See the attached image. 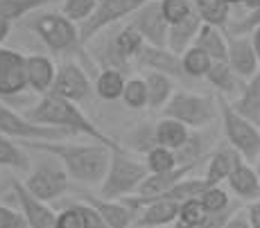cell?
Segmentation results:
<instances>
[{
	"instance_id": "cell-1",
	"label": "cell",
	"mask_w": 260,
	"mask_h": 228,
	"mask_svg": "<svg viewBox=\"0 0 260 228\" xmlns=\"http://www.w3.org/2000/svg\"><path fill=\"white\" fill-rule=\"evenodd\" d=\"M34 151H41L46 156H52L61 163L71 181H77L82 185H100L104 174L109 170L111 147L102 142H66V140H27Z\"/></svg>"
},
{
	"instance_id": "cell-2",
	"label": "cell",
	"mask_w": 260,
	"mask_h": 228,
	"mask_svg": "<svg viewBox=\"0 0 260 228\" xmlns=\"http://www.w3.org/2000/svg\"><path fill=\"white\" fill-rule=\"evenodd\" d=\"M25 116L32 122L43 127H54L66 131L68 136H86L95 142H102L107 147H116L118 140H113L107 131H102L86 113L79 108V104H75L71 100H63V97H57L52 93H46L41 95V100L34 104Z\"/></svg>"
},
{
	"instance_id": "cell-3",
	"label": "cell",
	"mask_w": 260,
	"mask_h": 228,
	"mask_svg": "<svg viewBox=\"0 0 260 228\" xmlns=\"http://www.w3.org/2000/svg\"><path fill=\"white\" fill-rule=\"evenodd\" d=\"M149 174L147 165L132 156L127 149L120 145L111 147V158H109V170L100 183V197L102 199H124V197L134 195L143 178Z\"/></svg>"
},
{
	"instance_id": "cell-4",
	"label": "cell",
	"mask_w": 260,
	"mask_h": 228,
	"mask_svg": "<svg viewBox=\"0 0 260 228\" xmlns=\"http://www.w3.org/2000/svg\"><path fill=\"white\" fill-rule=\"evenodd\" d=\"M215 100H217V116L222 118L224 136H226L231 149L247 163L258 161V156H260V125H256V122L249 120V118H244L242 113H238L229 97L215 95Z\"/></svg>"
},
{
	"instance_id": "cell-5",
	"label": "cell",
	"mask_w": 260,
	"mask_h": 228,
	"mask_svg": "<svg viewBox=\"0 0 260 228\" xmlns=\"http://www.w3.org/2000/svg\"><path fill=\"white\" fill-rule=\"evenodd\" d=\"M163 116L183 122L188 129H202L217 118V100L213 95H197L192 91H174Z\"/></svg>"
},
{
	"instance_id": "cell-6",
	"label": "cell",
	"mask_w": 260,
	"mask_h": 228,
	"mask_svg": "<svg viewBox=\"0 0 260 228\" xmlns=\"http://www.w3.org/2000/svg\"><path fill=\"white\" fill-rule=\"evenodd\" d=\"M29 29L52 52H71L79 46V27L61 12H46L32 18Z\"/></svg>"
},
{
	"instance_id": "cell-7",
	"label": "cell",
	"mask_w": 260,
	"mask_h": 228,
	"mask_svg": "<svg viewBox=\"0 0 260 228\" xmlns=\"http://www.w3.org/2000/svg\"><path fill=\"white\" fill-rule=\"evenodd\" d=\"M23 185L41 201H54L71 190V176L66 174L57 158L50 156L48 161L29 167Z\"/></svg>"
},
{
	"instance_id": "cell-8",
	"label": "cell",
	"mask_w": 260,
	"mask_h": 228,
	"mask_svg": "<svg viewBox=\"0 0 260 228\" xmlns=\"http://www.w3.org/2000/svg\"><path fill=\"white\" fill-rule=\"evenodd\" d=\"M0 133L16 140H66L68 138V133L61 129L37 125L27 116L14 111L3 102H0Z\"/></svg>"
},
{
	"instance_id": "cell-9",
	"label": "cell",
	"mask_w": 260,
	"mask_h": 228,
	"mask_svg": "<svg viewBox=\"0 0 260 228\" xmlns=\"http://www.w3.org/2000/svg\"><path fill=\"white\" fill-rule=\"evenodd\" d=\"M145 3H147V0H100L93 16L79 25V43L86 46L95 34H100L102 29L113 25L116 21L129 18L136 9H141Z\"/></svg>"
},
{
	"instance_id": "cell-10",
	"label": "cell",
	"mask_w": 260,
	"mask_h": 228,
	"mask_svg": "<svg viewBox=\"0 0 260 228\" xmlns=\"http://www.w3.org/2000/svg\"><path fill=\"white\" fill-rule=\"evenodd\" d=\"M50 93L57 97H63V100H71L75 104H82V102L91 100L93 84H91V79H88L86 70H84L79 63L63 61L61 66L57 68V77H54V84H52V88H50Z\"/></svg>"
},
{
	"instance_id": "cell-11",
	"label": "cell",
	"mask_w": 260,
	"mask_h": 228,
	"mask_svg": "<svg viewBox=\"0 0 260 228\" xmlns=\"http://www.w3.org/2000/svg\"><path fill=\"white\" fill-rule=\"evenodd\" d=\"M129 18H132L129 25L145 39V43L156 46V48H166L170 25L161 14V5H158V0H147V3H145L141 9H136Z\"/></svg>"
},
{
	"instance_id": "cell-12",
	"label": "cell",
	"mask_w": 260,
	"mask_h": 228,
	"mask_svg": "<svg viewBox=\"0 0 260 228\" xmlns=\"http://www.w3.org/2000/svg\"><path fill=\"white\" fill-rule=\"evenodd\" d=\"M27 88L25 54L0 46V97L18 95Z\"/></svg>"
},
{
	"instance_id": "cell-13",
	"label": "cell",
	"mask_w": 260,
	"mask_h": 228,
	"mask_svg": "<svg viewBox=\"0 0 260 228\" xmlns=\"http://www.w3.org/2000/svg\"><path fill=\"white\" fill-rule=\"evenodd\" d=\"M12 192L16 197L18 206H21V215L27 221V228H52L57 212L48 206V201H41L39 197H34L27 187L23 185V181H12Z\"/></svg>"
},
{
	"instance_id": "cell-14",
	"label": "cell",
	"mask_w": 260,
	"mask_h": 228,
	"mask_svg": "<svg viewBox=\"0 0 260 228\" xmlns=\"http://www.w3.org/2000/svg\"><path fill=\"white\" fill-rule=\"evenodd\" d=\"M229 66L233 68V72L240 79H249L258 72L260 68V59L256 50H253V43L249 36L244 34H233L229 39V57H226Z\"/></svg>"
},
{
	"instance_id": "cell-15",
	"label": "cell",
	"mask_w": 260,
	"mask_h": 228,
	"mask_svg": "<svg viewBox=\"0 0 260 228\" xmlns=\"http://www.w3.org/2000/svg\"><path fill=\"white\" fill-rule=\"evenodd\" d=\"M226 185L229 190L236 197L244 201H256L260 197V174L258 170L251 165V163L242 161V158H236V165H233L231 174L226 176Z\"/></svg>"
},
{
	"instance_id": "cell-16",
	"label": "cell",
	"mask_w": 260,
	"mask_h": 228,
	"mask_svg": "<svg viewBox=\"0 0 260 228\" xmlns=\"http://www.w3.org/2000/svg\"><path fill=\"white\" fill-rule=\"evenodd\" d=\"M25 75H27L29 91L46 95L57 77V66L46 54H25Z\"/></svg>"
},
{
	"instance_id": "cell-17",
	"label": "cell",
	"mask_w": 260,
	"mask_h": 228,
	"mask_svg": "<svg viewBox=\"0 0 260 228\" xmlns=\"http://www.w3.org/2000/svg\"><path fill=\"white\" fill-rule=\"evenodd\" d=\"M84 201L91 203V206L98 210V215L104 219V224L109 228H129L134 219H136V212L129 203H124L122 199H102V197H93L86 195Z\"/></svg>"
},
{
	"instance_id": "cell-18",
	"label": "cell",
	"mask_w": 260,
	"mask_h": 228,
	"mask_svg": "<svg viewBox=\"0 0 260 228\" xmlns=\"http://www.w3.org/2000/svg\"><path fill=\"white\" fill-rule=\"evenodd\" d=\"M179 203L170 199H152L143 206V212L136 217L138 228H166L177 219Z\"/></svg>"
},
{
	"instance_id": "cell-19",
	"label": "cell",
	"mask_w": 260,
	"mask_h": 228,
	"mask_svg": "<svg viewBox=\"0 0 260 228\" xmlns=\"http://www.w3.org/2000/svg\"><path fill=\"white\" fill-rule=\"evenodd\" d=\"M136 59L147 70H158V72H166V75H179V72H181L179 54L170 52L168 48H156V46L145 43Z\"/></svg>"
},
{
	"instance_id": "cell-20",
	"label": "cell",
	"mask_w": 260,
	"mask_h": 228,
	"mask_svg": "<svg viewBox=\"0 0 260 228\" xmlns=\"http://www.w3.org/2000/svg\"><path fill=\"white\" fill-rule=\"evenodd\" d=\"M190 129L183 125V122L174 120V118H168L163 116L161 120L156 122L154 127V145H161V147H168L172 151H179L183 145L190 140Z\"/></svg>"
},
{
	"instance_id": "cell-21",
	"label": "cell",
	"mask_w": 260,
	"mask_h": 228,
	"mask_svg": "<svg viewBox=\"0 0 260 228\" xmlns=\"http://www.w3.org/2000/svg\"><path fill=\"white\" fill-rule=\"evenodd\" d=\"M192 46L202 48L213 61H226L229 57V36L222 32V27L211 25V23H202Z\"/></svg>"
},
{
	"instance_id": "cell-22",
	"label": "cell",
	"mask_w": 260,
	"mask_h": 228,
	"mask_svg": "<svg viewBox=\"0 0 260 228\" xmlns=\"http://www.w3.org/2000/svg\"><path fill=\"white\" fill-rule=\"evenodd\" d=\"M202 23L204 21L197 16V12H194L192 16L186 18V21H179V23H174V25H170L166 48L174 54L186 52L194 43V39H197V32H199V27H202Z\"/></svg>"
},
{
	"instance_id": "cell-23",
	"label": "cell",
	"mask_w": 260,
	"mask_h": 228,
	"mask_svg": "<svg viewBox=\"0 0 260 228\" xmlns=\"http://www.w3.org/2000/svg\"><path fill=\"white\" fill-rule=\"evenodd\" d=\"M204 79L217 91V95L231 97V95H236V93L240 95V77L233 72L229 61H213Z\"/></svg>"
},
{
	"instance_id": "cell-24",
	"label": "cell",
	"mask_w": 260,
	"mask_h": 228,
	"mask_svg": "<svg viewBox=\"0 0 260 228\" xmlns=\"http://www.w3.org/2000/svg\"><path fill=\"white\" fill-rule=\"evenodd\" d=\"M231 104L238 113H242L244 118H249V120H253L256 125H260V68L256 75L247 79V84H244V88L240 91L238 100Z\"/></svg>"
},
{
	"instance_id": "cell-25",
	"label": "cell",
	"mask_w": 260,
	"mask_h": 228,
	"mask_svg": "<svg viewBox=\"0 0 260 228\" xmlns=\"http://www.w3.org/2000/svg\"><path fill=\"white\" fill-rule=\"evenodd\" d=\"M143 79H145V88H147V106L163 108L174 93V84L170 79V75L158 72V70H147L143 75Z\"/></svg>"
},
{
	"instance_id": "cell-26",
	"label": "cell",
	"mask_w": 260,
	"mask_h": 228,
	"mask_svg": "<svg viewBox=\"0 0 260 228\" xmlns=\"http://www.w3.org/2000/svg\"><path fill=\"white\" fill-rule=\"evenodd\" d=\"M124 75L120 68H104L93 84V93L104 102H116L122 97Z\"/></svg>"
},
{
	"instance_id": "cell-27",
	"label": "cell",
	"mask_w": 260,
	"mask_h": 228,
	"mask_svg": "<svg viewBox=\"0 0 260 228\" xmlns=\"http://www.w3.org/2000/svg\"><path fill=\"white\" fill-rule=\"evenodd\" d=\"M238 154L231 149V147H224V149H217L208 158L206 165V174H204V181L208 185H219V183L226 181V176L231 174L233 165H236Z\"/></svg>"
},
{
	"instance_id": "cell-28",
	"label": "cell",
	"mask_w": 260,
	"mask_h": 228,
	"mask_svg": "<svg viewBox=\"0 0 260 228\" xmlns=\"http://www.w3.org/2000/svg\"><path fill=\"white\" fill-rule=\"evenodd\" d=\"M0 167H9L16 172H27L32 167L23 145H18L16 138H9L5 133H0Z\"/></svg>"
},
{
	"instance_id": "cell-29",
	"label": "cell",
	"mask_w": 260,
	"mask_h": 228,
	"mask_svg": "<svg viewBox=\"0 0 260 228\" xmlns=\"http://www.w3.org/2000/svg\"><path fill=\"white\" fill-rule=\"evenodd\" d=\"M143 46H145V39L132 25H124L118 32V36L113 39V52H116L122 61L136 59L138 52L143 50Z\"/></svg>"
},
{
	"instance_id": "cell-30",
	"label": "cell",
	"mask_w": 260,
	"mask_h": 228,
	"mask_svg": "<svg viewBox=\"0 0 260 228\" xmlns=\"http://www.w3.org/2000/svg\"><path fill=\"white\" fill-rule=\"evenodd\" d=\"M194 12L202 18L204 23H211V25H226L229 14H231V5L226 0H192Z\"/></svg>"
},
{
	"instance_id": "cell-31",
	"label": "cell",
	"mask_w": 260,
	"mask_h": 228,
	"mask_svg": "<svg viewBox=\"0 0 260 228\" xmlns=\"http://www.w3.org/2000/svg\"><path fill=\"white\" fill-rule=\"evenodd\" d=\"M179 61H181V72H183V75L199 79V77H206V72H208V68H211L213 59L208 57L202 48L190 46L186 52L179 54Z\"/></svg>"
},
{
	"instance_id": "cell-32",
	"label": "cell",
	"mask_w": 260,
	"mask_h": 228,
	"mask_svg": "<svg viewBox=\"0 0 260 228\" xmlns=\"http://www.w3.org/2000/svg\"><path fill=\"white\" fill-rule=\"evenodd\" d=\"M50 3H54V0H3L0 3V18H5L9 23L21 21L23 16L46 7Z\"/></svg>"
},
{
	"instance_id": "cell-33",
	"label": "cell",
	"mask_w": 260,
	"mask_h": 228,
	"mask_svg": "<svg viewBox=\"0 0 260 228\" xmlns=\"http://www.w3.org/2000/svg\"><path fill=\"white\" fill-rule=\"evenodd\" d=\"M206 187H208V183L204 181V178H190V176H186V178H181L177 185L170 187L163 197H158V199H170V201L181 203V201H188V199H197V197L202 195Z\"/></svg>"
},
{
	"instance_id": "cell-34",
	"label": "cell",
	"mask_w": 260,
	"mask_h": 228,
	"mask_svg": "<svg viewBox=\"0 0 260 228\" xmlns=\"http://www.w3.org/2000/svg\"><path fill=\"white\" fill-rule=\"evenodd\" d=\"M145 165H147L149 172H168V170L179 167L181 163H179V158H177V151L168 149V147H161V145H154L147 149Z\"/></svg>"
},
{
	"instance_id": "cell-35",
	"label": "cell",
	"mask_w": 260,
	"mask_h": 228,
	"mask_svg": "<svg viewBox=\"0 0 260 228\" xmlns=\"http://www.w3.org/2000/svg\"><path fill=\"white\" fill-rule=\"evenodd\" d=\"M124 106H129L132 111H141L147 108V88H145V79L143 77H132L124 79V88H122V97Z\"/></svg>"
},
{
	"instance_id": "cell-36",
	"label": "cell",
	"mask_w": 260,
	"mask_h": 228,
	"mask_svg": "<svg viewBox=\"0 0 260 228\" xmlns=\"http://www.w3.org/2000/svg\"><path fill=\"white\" fill-rule=\"evenodd\" d=\"M197 199L202 203L204 212H224L231 208V197L222 185H208Z\"/></svg>"
},
{
	"instance_id": "cell-37",
	"label": "cell",
	"mask_w": 260,
	"mask_h": 228,
	"mask_svg": "<svg viewBox=\"0 0 260 228\" xmlns=\"http://www.w3.org/2000/svg\"><path fill=\"white\" fill-rule=\"evenodd\" d=\"M161 5V14L168 21V25H174L179 21H186L188 16L194 14L192 0H158Z\"/></svg>"
},
{
	"instance_id": "cell-38",
	"label": "cell",
	"mask_w": 260,
	"mask_h": 228,
	"mask_svg": "<svg viewBox=\"0 0 260 228\" xmlns=\"http://www.w3.org/2000/svg\"><path fill=\"white\" fill-rule=\"evenodd\" d=\"M98 3L100 0H61V14L66 18H71L73 23L82 25L84 21H88L93 16Z\"/></svg>"
},
{
	"instance_id": "cell-39",
	"label": "cell",
	"mask_w": 260,
	"mask_h": 228,
	"mask_svg": "<svg viewBox=\"0 0 260 228\" xmlns=\"http://www.w3.org/2000/svg\"><path fill=\"white\" fill-rule=\"evenodd\" d=\"M206 215L202 208V203L199 199H188V201H181L179 203V212H177V219L183 221V224L197 228V224L202 221V217Z\"/></svg>"
},
{
	"instance_id": "cell-40",
	"label": "cell",
	"mask_w": 260,
	"mask_h": 228,
	"mask_svg": "<svg viewBox=\"0 0 260 228\" xmlns=\"http://www.w3.org/2000/svg\"><path fill=\"white\" fill-rule=\"evenodd\" d=\"M52 228H84V219H82L79 208L75 206V203H71V206L63 208L61 212H57Z\"/></svg>"
},
{
	"instance_id": "cell-41",
	"label": "cell",
	"mask_w": 260,
	"mask_h": 228,
	"mask_svg": "<svg viewBox=\"0 0 260 228\" xmlns=\"http://www.w3.org/2000/svg\"><path fill=\"white\" fill-rule=\"evenodd\" d=\"M0 228H27V221L21 215V210L0 201Z\"/></svg>"
},
{
	"instance_id": "cell-42",
	"label": "cell",
	"mask_w": 260,
	"mask_h": 228,
	"mask_svg": "<svg viewBox=\"0 0 260 228\" xmlns=\"http://www.w3.org/2000/svg\"><path fill=\"white\" fill-rule=\"evenodd\" d=\"M233 212H236V206H231L224 212H206V215L202 217V221L197 224V228H224L226 221L231 219Z\"/></svg>"
},
{
	"instance_id": "cell-43",
	"label": "cell",
	"mask_w": 260,
	"mask_h": 228,
	"mask_svg": "<svg viewBox=\"0 0 260 228\" xmlns=\"http://www.w3.org/2000/svg\"><path fill=\"white\" fill-rule=\"evenodd\" d=\"M75 206L79 208V212H82V219H84V228H109L104 224V219L98 215V210L91 206V203L86 201H77Z\"/></svg>"
},
{
	"instance_id": "cell-44",
	"label": "cell",
	"mask_w": 260,
	"mask_h": 228,
	"mask_svg": "<svg viewBox=\"0 0 260 228\" xmlns=\"http://www.w3.org/2000/svg\"><path fill=\"white\" fill-rule=\"evenodd\" d=\"M256 25H260V3H258V7H253L251 12H249L247 18H242L240 23L231 25V32L233 34H249Z\"/></svg>"
},
{
	"instance_id": "cell-45",
	"label": "cell",
	"mask_w": 260,
	"mask_h": 228,
	"mask_svg": "<svg viewBox=\"0 0 260 228\" xmlns=\"http://www.w3.org/2000/svg\"><path fill=\"white\" fill-rule=\"evenodd\" d=\"M247 221L251 228H260V199H256L247 208Z\"/></svg>"
},
{
	"instance_id": "cell-46",
	"label": "cell",
	"mask_w": 260,
	"mask_h": 228,
	"mask_svg": "<svg viewBox=\"0 0 260 228\" xmlns=\"http://www.w3.org/2000/svg\"><path fill=\"white\" fill-rule=\"evenodd\" d=\"M224 228H251L247 221V215H242V212H233L231 219L226 221V226Z\"/></svg>"
},
{
	"instance_id": "cell-47",
	"label": "cell",
	"mask_w": 260,
	"mask_h": 228,
	"mask_svg": "<svg viewBox=\"0 0 260 228\" xmlns=\"http://www.w3.org/2000/svg\"><path fill=\"white\" fill-rule=\"evenodd\" d=\"M249 39H251V43H253V50H256L258 54V59H260V25H256L249 32Z\"/></svg>"
},
{
	"instance_id": "cell-48",
	"label": "cell",
	"mask_w": 260,
	"mask_h": 228,
	"mask_svg": "<svg viewBox=\"0 0 260 228\" xmlns=\"http://www.w3.org/2000/svg\"><path fill=\"white\" fill-rule=\"evenodd\" d=\"M9 32H12V23L5 21V18H0V46H3L5 39L9 36Z\"/></svg>"
},
{
	"instance_id": "cell-49",
	"label": "cell",
	"mask_w": 260,
	"mask_h": 228,
	"mask_svg": "<svg viewBox=\"0 0 260 228\" xmlns=\"http://www.w3.org/2000/svg\"><path fill=\"white\" fill-rule=\"evenodd\" d=\"M258 3H260V0H242V5H244V7H249V9L258 7Z\"/></svg>"
},
{
	"instance_id": "cell-50",
	"label": "cell",
	"mask_w": 260,
	"mask_h": 228,
	"mask_svg": "<svg viewBox=\"0 0 260 228\" xmlns=\"http://www.w3.org/2000/svg\"><path fill=\"white\" fill-rule=\"evenodd\" d=\"M172 228H192V226H188V224H183V221L174 219V221H172Z\"/></svg>"
},
{
	"instance_id": "cell-51",
	"label": "cell",
	"mask_w": 260,
	"mask_h": 228,
	"mask_svg": "<svg viewBox=\"0 0 260 228\" xmlns=\"http://www.w3.org/2000/svg\"><path fill=\"white\" fill-rule=\"evenodd\" d=\"M229 5H242V0H226Z\"/></svg>"
},
{
	"instance_id": "cell-52",
	"label": "cell",
	"mask_w": 260,
	"mask_h": 228,
	"mask_svg": "<svg viewBox=\"0 0 260 228\" xmlns=\"http://www.w3.org/2000/svg\"><path fill=\"white\" fill-rule=\"evenodd\" d=\"M256 163H258V165H256V170H258V174H260V156H258V161H256Z\"/></svg>"
},
{
	"instance_id": "cell-53",
	"label": "cell",
	"mask_w": 260,
	"mask_h": 228,
	"mask_svg": "<svg viewBox=\"0 0 260 228\" xmlns=\"http://www.w3.org/2000/svg\"><path fill=\"white\" fill-rule=\"evenodd\" d=\"M0 3H3V0H0Z\"/></svg>"
}]
</instances>
